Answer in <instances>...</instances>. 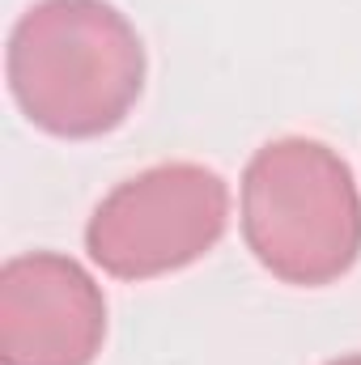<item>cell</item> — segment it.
<instances>
[{
	"instance_id": "obj_3",
	"label": "cell",
	"mask_w": 361,
	"mask_h": 365,
	"mask_svg": "<svg viewBox=\"0 0 361 365\" xmlns=\"http://www.w3.org/2000/svg\"><path fill=\"white\" fill-rule=\"evenodd\" d=\"M230 221V187L200 162L149 166L102 195L86 225L90 259L115 280H153L204 259Z\"/></svg>"
},
{
	"instance_id": "obj_5",
	"label": "cell",
	"mask_w": 361,
	"mask_h": 365,
	"mask_svg": "<svg viewBox=\"0 0 361 365\" xmlns=\"http://www.w3.org/2000/svg\"><path fill=\"white\" fill-rule=\"evenodd\" d=\"M327 365H361V353H349V357H336V361H327Z\"/></svg>"
},
{
	"instance_id": "obj_2",
	"label": "cell",
	"mask_w": 361,
	"mask_h": 365,
	"mask_svg": "<svg viewBox=\"0 0 361 365\" xmlns=\"http://www.w3.org/2000/svg\"><path fill=\"white\" fill-rule=\"evenodd\" d=\"M243 238L285 284H332L361 255V195L349 162L323 140L280 136L243 170Z\"/></svg>"
},
{
	"instance_id": "obj_4",
	"label": "cell",
	"mask_w": 361,
	"mask_h": 365,
	"mask_svg": "<svg viewBox=\"0 0 361 365\" xmlns=\"http://www.w3.org/2000/svg\"><path fill=\"white\" fill-rule=\"evenodd\" d=\"M106 297L77 259L26 251L0 268V365H93Z\"/></svg>"
},
{
	"instance_id": "obj_1",
	"label": "cell",
	"mask_w": 361,
	"mask_h": 365,
	"mask_svg": "<svg viewBox=\"0 0 361 365\" xmlns=\"http://www.w3.org/2000/svg\"><path fill=\"white\" fill-rule=\"evenodd\" d=\"M21 115L64 140L115 132L145 90V43L106 0L30 4L4 51Z\"/></svg>"
}]
</instances>
